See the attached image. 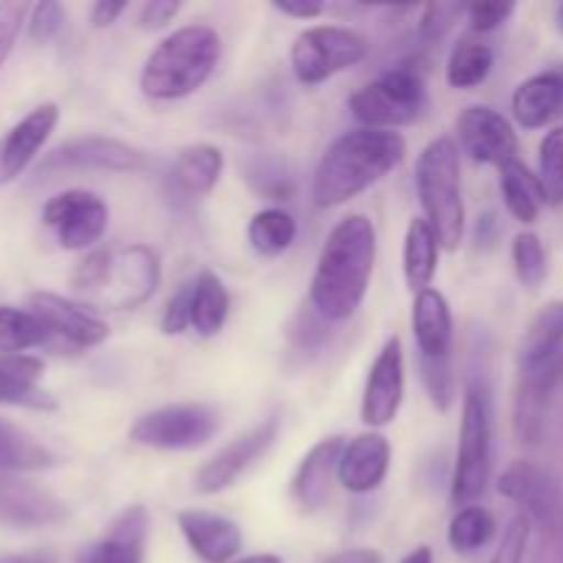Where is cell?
Here are the masks:
<instances>
[{
    "label": "cell",
    "instance_id": "1",
    "mask_svg": "<svg viewBox=\"0 0 563 563\" xmlns=\"http://www.w3.org/2000/svg\"><path fill=\"white\" fill-rule=\"evenodd\" d=\"M377 258V231L363 214L339 220L319 251L308 302L328 322H344L361 308Z\"/></svg>",
    "mask_w": 563,
    "mask_h": 563
},
{
    "label": "cell",
    "instance_id": "2",
    "mask_svg": "<svg viewBox=\"0 0 563 563\" xmlns=\"http://www.w3.org/2000/svg\"><path fill=\"white\" fill-rule=\"evenodd\" d=\"M407 141L394 130H361L335 137L313 174L311 198L319 209H333L377 185L405 159Z\"/></svg>",
    "mask_w": 563,
    "mask_h": 563
},
{
    "label": "cell",
    "instance_id": "3",
    "mask_svg": "<svg viewBox=\"0 0 563 563\" xmlns=\"http://www.w3.org/2000/svg\"><path fill=\"white\" fill-rule=\"evenodd\" d=\"M220 58V36L207 25H185L165 36L141 69L146 97L170 102L196 93L212 77Z\"/></svg>",
    "mask_w": 563,
    "mask_h": 563
},
{
    "label": "cell",
    "instance_id": "4",
    "mask_svg": "<svg viewBox=\"0 0 563 563\" xmlns=\"http://www.w3.org/2000/svg\"><path fill=\"white\" fill-rule=\"evenodd\" d=\"M416 187L423 220L438 234L440 247L456 251L465 236V201H462L460 152L451 137H434L416 163Z\"/></svg>",
    "mask_w": 563,
    "mask_h": 563
},
{
    "label": "cell",
    "instance_id": "5",
    "mask_svg": "<svg viewBox=\"0 0 563 563\" xmlns=\"http://www.w3.org/2000/svg\"><path fill=\"white\" fill-rule=\"evenodd\" d=\"M493 471V416L489 399L478 385H467L462 401L460 445H456V465L451 476V504L456 509L476 506L489 484Z\"/></svg>",
    "mask_w": 563,
    "mask_h": 563
},
{
    "label": "cell",
    "instance_id": "6",
    "mask_svg": "<svg viewBox=\"0 0 563 563\" xmlns=\"http://www.w3.org/2000/svg\"><path fill=\"white\" fill-rule=\"evenodd\" d=\"M423 108H427V82L421 69L412 64H399L383 71L377 80L350 97L352 115L372 130L412 124Z\"/></svg>",
    "mask_w": 563,
    "mask_h": 563
},
{
    "label": "cell",
    "instance_id": "7",
    "mask_svg": "<svg viewBox=\"0 0 563 563\" xmlns=\"http://www.w3.org/2000/svg\"><path fill=\"white\" fill-rule=\"evenodd\" d=\"M366 55L368 42L361 33L341 25H317L302 31L291 44V71L302 86H319L357 66Z\"/></svg>",
    "mask_w": 563,
    "mask_h": 563
},
{
    "label": "cell",
    "instance_id": "8",
    "mask_svg": "<svg viewBox=\"0 0 563 563\" xmlns=\"http://www.w3.org/2000/svg\"><path fill=\"white\" fill-rule=\"evenodd\" d=\"M220 429V416L207 405H165L137 418L130 440L146 449L190 451L201 449Z\"/></svg>",
    "mask_w": 563,
    "mask_h": 563
},
{
    "label": "cell",
    "instance_id": "9",
    "mask_svg": "<svg viewBox=\"0 0 563 563\" xmlns=\"http://www.w3.org/2000/svg\"><path fill=\"white\" fill-rule=\"evenodd\" d=\"M148 168V154L124 141L102 135L75 137L60 143L38 165V174L60 170H110V174H135Z\"/></svg>",
    "mask_w": 563,
    "mask_h": 563
},
{
    "label": "cell",
    "instance_id": "10",
    "mask_svg": "<svg viewBox=\"0 0 563 563\" xmlns=\"http://www.w3.org/2000/svg\"><path fill=\"white\" fill-rule=\"evenodd\" d=\"M42 220L55 231L60 247L66 251H86L102 240L108 231V203L88 190H66L49 198L42 209Z\"/></svg>",
    "mask_w": 563,
    "mask_h": 563
},
{
    "label": "cell",
    "instance_id": "11",
    "mask_svg": "<svg viewBox=\"0 0 563 563\" xmlns=\"http://www.w3.org/2000/svg\"><path fill=\"white\" fill-rule=\"evenodd\" d=\"M563 379V350L544 361L520 366L515 385V434L520 443L537 445L548 423L550 401Z\"/></svg>",
    "mask_w": 563,
    "mask_h": 563
},
{
    "label": "cell",
    "instance_id": "12",
    "mask_svg": "<svg viewBox=\"0 0 563 563\" xmlns=\"http://www.w3.org/2000/svg\"><path fill=\"white\" fill-rule=\"evenodd\" d=\"M159 275H163L159 256L152 247H121V251H110L108 273H104L97 291L108 306L126 311V308L143 306L157 291Z\"/></svg>",
    "mask_w": 563,
    "mask_h": 563
},
{
    "label": "cell",
    "instance_id": "13",
    "mask_svg": "<svg viewBox=\"0 0 563 563\" xmlns=\"http://www.w3.org/2000/svg\"><path fill=\"white\" fill-rule=\"evenodd\" d=\"M280 429V418L273 416L264 423H258L256 429L245 432L242 438L231 440L223 451L212 456L209 462H203L201 471L196 473V493L201 495H218L223 489H229L258 456L267 454L269 445L275 443Z\"/></svg>",
    "mask_w": 563,
    "mask_h": 563
},
{
    "label": "cell",
    "instance_id": "14",
    "mask_svg": "<svg viewBox=\"0 0 563 563\" xmlns=\"http://www.w3.org/2000/svg\"><path fill=\"white\" fill-rule=\"evenodd\" d=\"M401 399H405V352H401V341L394 335L385 341L368 368L361 401L363 423L374 429L388 427L399 416Z\"/></svg>",
    "mask_w": 563,
    "mask_h": 563
},
{
    "label": "cell",
    "instance_id": "15",
    "mask_svg": "<svg viewBox=\"0 0 563 563\" xmlns=\"http://www.w3.org/2000/svg\"><path fill=\"white\" fill-rule=\"evenodd\" d=\"M456 132H460L462 148L482 165L504 168L506 163L517 159V152H520L515 126L509 124L506 115L487 104H473V108L462 110L456 119Z\"/></svg>",
    "mask_w": 563,
    "mask_h": 563
},
{
    "label": "cell",
    "instance_id": "16",
    "mask_svg": "<svg viewBox=\"0 0 563 563\" xmlns=\"http://www.w3.org/2000/svg\"><path fill=\"white\" fill-rule=\"evenodd\" d=\"M498 493L504 498L515 500L517 506H522L526 509L522 515H528L531 522H539V526H553L555 517H559V482L544 467L533 465V462H511L504 471V476L498 478Z\"/></svg>",
    "mask_w": 563,
    "mask_h": 563
},
{
    "label": "cell",
    "instance_id": "17",
    "mask_svg": "<svg viewBox=\"0 0 563 563\" xmlns=\"http://www.w3.org/2000/svg\"><path fill=\"white\" fill-rule=\"evenodd\" d=\"M60 110L55 102H44L33 108L25 119L16 121L3 137H0V187L11 185L16 176L25 174L49 135L55 132Z\"/></svg>",
    "mask_w": 563,
    "mask_h": 563
},
{
    "label": "cell",
    "instance_id": "18",
    "mask_svg": "<svg viewBox=\"0 0 563 563\" xmlns=\"http://www.w3.org/2000/svg\"><path fill=\"white\" fill-rule=\"evenodd\" d=\"M69 517L64 500L38 484L0 473V526L42 528Z\"/></svg>",
    "mask_w": 563,
    "mask_h": 563
},
{
    "label": "cell",
    "instance_id": "19",
    "mask_svg": "<svg viewBox=\"0 0 563 563\" xmlns=\"http://www.w3.org/2000/svg\"><path fill=\"white\" fill-rule=\"evenodd\" d=\"M31 311L47 324V330L58 339L69 341L71 346H99L108 339V324L102 317L88 311L80 302H71L53 291H36L31 295Z\"/></svg>",
    "mask_w": 563,
    "mask_h": 563
},
{
    "label": "cell",
    "instance_id": "20",
    "mask_svg": "<svg viewBox=\"0 0 563 563\" xmlns=\"http://www.w3.org/2000/svg\"><path fill=\"white\" fill-rule=\"evenodd\" d=\"M181 537L203 563H229L240 553L242 531L234 520L214 511L185 509L176 515Z\"/></svg>",
    "mask_w": 563,
    "mask_h": 563
},
{
    "label": "cell",
    "instance_id": "21",
    "mask_svg": "<svg viewBox=\"0 0 563 563\" xmlns=\"http://www.w3.org/2000/svg\"><path fill=\"white\" fill-rule=\"evenodd\" d=\"M344 438H324L302 456L295 478H291V498L300 511H319L330 498L333 476L339 478V460L344 451Z\"/></svg>",
    "mask_w": 563,
    "mask_h": 563
},
{
    "label": "cell",
    "instance_id": "22",
    "mask_svg": "<svg viewBox=\"0 0 563 563\" xmlns=\"http://www.w3.org/2000/svg\"><path fill=\"white\" fill-rule=\"evenodd\" d=\"M390 467V443L385 434L366 432L344 445L339 460V484L355 495H368L385 482Z\"/></svg>",
    "mask_w": 563,
    "mask_h": 563
},
{
    "label": "cell",
    "instance_id": "23",
    "mask_svg": "<svg viewBox=\"0 0 563 563\" xmlns=\"http://www.w3.org/2000/svg\"><path fill=\"white\" fill-rule=\"evenodd\" d=\"M148 537V511L143 506H126L108 526L99 542L86 548L77 563H143Z\"/></svg>",
    "mask_w": 563,
    "mask_h": 563
},
{
    "label": "cell",
    "instance_id": "24",
    "mask_svg": "<svg viewBox=\"0 0 563 563\" xmlns=\"http://www.w3.org/2000/svg\"><path fill=\"white\" fill-rule=\"evenodd\" d=\"M511 113L526 130L548 126L563 113V64L528 77L511 93Z\"/></svg>",
    "mask_w": 563,
    "mask_h": 563
},
{
    "label": "cell",
    "instance_id": "25",
    "mask_svg": "<svg viewBox=\"0 0 563 563\" xmlns=\"http://www.w3.org/2000/svg\"><path fill=\"white\" fill-rule=\"evenodd\" d=\"M412 333H416L421 357H451L454 317H451L449 300L432 286L418 291L412 300Z\"/></svg>",
    "mask_w": 563,
    "mask_h": 563
},
{
    "label": "cell",
    "instance_id": "26",
    "mask_svg": "<svg viewBox=\"0 0 563 563\" xmlns=\"http://www.w3.org/2000/svg\"><path fill=\"white\" fill-rule=\"evenodd\" d=\"M44 363L33 355L0 357V405L25 410H55V399L38 385Z\"/></svg>",
    "mask_w": 563,
    "mask_h": 563
},
{
    "label": "cell",
    "instance_id": "27",
    "mask_svg": "<svg viewBox=\"0 0 563 563\" xmlns=\"http://www.w3.org/2000/svg\"><path fill=\"white\" fill-rule=\"evenodd\" d=\"M223 174V152L209 143H192L181 148L170 168V179L185 196H207Z\"/></svg>",
    "mask_w": 563,
    "mask_h": 563
},
{
    "label": "cell",
    "instance_id": "28",
    "mask_svg": "<svg viewBox=\"0 0 563 563\" xmlns=\"http://www.w3.org/2000/svg\"><path fill=\"white\" fill-rule=\"evenodd\" d=\"M405 280L412 295L429 289L434 273H438L440 258V240L432 225L423 218H416L407 225L405 236Z\"/></svg>",
    "mask_w": 563,
    "mask_h": 563
},
{
    "label": "cell",
    "instance_id": "29",
    "mask_svg": "<svg viewBox=\"0 0 563 563\" xmlns=\"http://www.w3.org/2000/svg\"><path fill=\"white\" fill-rule=\"evenodd\" d=\"M500 196H504V203L511 218L520 220V223L531 225L542 214V185H539L537 174H531L528 165L520 163V157L500 168Z\"/></svg>",
    "mask_w": 563,
    "mask_h": 563
},
{
    "label": "cell",
    "instance_id": "30",
    "mask_svg": "<svg viewBox=\"0 0 563 563\" xmlns=\"http://www.w3.org/2000/svg\"><path fill=\"white\" fill-rule=\"evenodd\" d=\"M55 465V454L38 443L31 432L0 418V473L47 471Z\"/></svg>",
    "mask_w": 563,
    "mask_h": 563
},
{
    "label": "cell",
    "instance_id": "31",
    "mask_svg": "<svg viewBox=\"0 0 563 563\" xmlns=\"http://www.w3.org/2000/svg\"><path fill=\"white\" fill-rule=\"evenodd\" d=\"M493 66L495 49L487 42H482L476 36H462L449 55L445 80H449L451 88L467 91V88L482 86L489 77V71H493Z\"/></svg>",
    "mask_w": 563,
    "mask_h": 563
},
{
    "label": "cell",
    "instance_id": "32",
    "mask_svg": "<svg viewBox=\"0 0 563 563\" xmlns=\"http://www.w3.org/2000/svg\"><path fill=\"white\" fill-rule=\"evenodd\" d=\"M231 311V297L223 280L214 273L203 269L196 278V291H192V328L198 335L209 339L223 330L225 319Z\"/></svg>",
    "mask_w": 563,
    "mask_h": 563
},
{
    "label": "cell",
    "instance_id": "33",
    "mask_svg": "<svg viewBox=\"0 0 563 563\" xmlns=\"http://www.w3.org/2000/svg\"><path fill=\"white\" fill-rule=\"evenodd\" d=\"M559 350H563V300H553L528 324L517 363L528 366V363H537L555 355Z\"/></svg>",
    "mask_w": 563,
    "mask_h": 563
},
{
    "label": "cell",
    "instance_id": "34",
    "mask_svg": "<svg viewBox=\"0 0 563 563\" xmlns=\"http://www.w3.org/2000/svg\"><path fill=\"white\" fill-rule=\"evenodd\" d=\"M297 236V223L289 212L278 207L262 209L247 223V242L264 258H275L291 247Z\"/></svg>",
    "mask_w": 563,
    "mask_h": 563
},
{
    "label": "cell",
    "instance_id": "35",
    "mask_svg": "<svg viewBox=\"0 0 563 563\" xmlns=\"http://www.w3.org/2000/svg\"><path fill=\"white\" fill-rule=\"evenodd\" d=\"M53 339L47 324L33 311L0 306V352L3 355H22L25 350H36Z\"/></svg>",
    "mask_w": 563,
    "mask_h": 563
},
{
    "label": "cell",
    "instance_id": "36",
    "mask_svg": "<svg viewBox=\"0 0 563 563\" xmlns=\"http://www.w3.org/2000/svg\"><path fill=\"white\" fill-rule=\"evenodd\" d=\"M495 537V520L484 506H465L449 526V544L454 553L471 555Z\"/></svg>",
    "mask_w": 563,
    "mask_h": 563
},
{
    "label": "cell",
    "instance_id": "37",
    "mask_svg": "<svg viewBox=\"0 0 563 563\" xmlns=\"http://www.w3.org/2000/svg\"><path fill=\"white\" fill-rule=\"evenodd\" d=\"M539 185L544 203L563 207V126H555L539 143Z\"/></svg>",
    "mask_w": 563,
    "mask_h": 563
},
{
    "label": "cell",
    "instance_id": "38",
    "mask_svg": "<svg viewBox=\"0 0 563 563\" xmlns=\"http://www.w3.org/2000/svg\"><path fill=\"white\" fill-rule=\"evenodd\" d=\"M511 262H515V273L526 289H539L548 278V251H544L542 240L531 231H522L515 236Z\"/></svg>",
    "mask_w": 563,
    "mask_h": 563
},
{
    "label": "cell",
    "instance_id": "39",
    "mask_svg": "<svg viewBox=\"0 0 563 563\" xmlns=\"http://www.w3.org/2000/svg\"><path fill=\"white\" fill-rule=\"evenodd\" d=\"M245 179L258 196L269 198V201H289L295 196V179L280 168L275 159L256 157L245 165Z\"/></svg>",
    "mask_w": 563,
    "mask_h": 563
},
{
    "label": "cell",
    "instance_id": "40",
    "mask_svg": "<svg viewBox=\"0 0 563 563\" xmlns=\"http://www.w3.org/2000/svg\"><path fill=\"white\" fill-rule=\"evenodd\" d=\"M418 368H421V383L427 388L429 399L440 412L454 405V372H451V357H421L418 355Z\"/></svg>",
    "mask_w": 563,
    "mask_h": 563
},
{
    "label": "cell",
    "instance_id": "41",
    "mask_svg": "<svg viewBox=\"0 0 563 563\" xmlns=\"http://www.w3.org/2000/svg\"><path fill=\"white\" fill-rule=\"evenodd\" d=\"M328 333L330 322L311 306V302H308V308H300V311L295 313V319L289 322V330H286V335H289V341L297 350H317V346L328 339Z\"/></svg>",
    "mask_w": 563,
    "mask_h": 563
},
{
    "label": "cell",
    "instance_id": "42",
    "mask_svg": "<svg viewBox=\"0 0 563 563\" xmlns=\"http://www.w3.org/2000/svg\"><path fill=\"white\" fill-rule=\"evenodd\" d=\"M531 517L528 515H515L506 526L504 539H500L498 550L493 553V559L487 563H522L528 553V542H531Z\"/></svg>",
    "mask_w": 563,
    "mask_h": 563
},
{
    "label": "cell",
    "instance_id": "43",
    "mask_svg": "<svg viewBox=\"0 0 563 563\" xmlns=\"http://www.w3.org/2000/svg\"><path fill=\"white\" fill-rule=\"evenodd\" d=\"M467 14V5L462 3H429L423 5L421 22H418V31H421V38L427 42H438L443 38L451 27L460 22V16Z\"/></svg>",
    "mask_w": 563,
    "mask_h": 563
},
{
    "label": "cell",
    "instance_id": "44",
    "mask_svg": "<svg viewBox=\"0 0 563 563\" xmlns=\"http://www.w3.org/2000/svg\"><path fill=\"white\" fill-rule=\"evenodd\" d=\"M192 291H196V278L181 284L168 300L163 319H159L165 335H181L187 328H192Z\"/></svg>",
    "mask_w": 563,
    "mask_h": 563
},
{
    "label": "cell",
    "instance_id": "45",
    "mask_svg": "<svg viewBox=\"0 0 563 563\" xmlns=\"http://www.w3.org/2000/svg\"><path fill=\"white\" fill-rule=\"evenodd\" d=\"M66 20V11L60 3H53V0H44V3H36L31 9V22H27V33L36 44L53 42L60 33Z\"/></svg>",
    "mask_w": 563,
    "mask_h": 563
},
{
    "label": "cell",
    "instance_id": "46",
    "mask_svg": "<svg viewBox=\"0 0 563 563\" xmlns=\"http://www.w3.org/2000/svg\"><path fill=\"white\" fill-rule=\"evenodd\" d=\"M27 11H31V5L20 3V0H5V3H0V66L5 64V58L14 49L16 36H20L22 25H25Z\"/></svg>",
    "mask_w": 563,
    "mask_h": 563
},
{
    "label": "cell",
    "instance_id": "47",
    "mask_svg": "<svg viewBox=\"0 0 563 563\" xmlns=\"http://www.w3.org/2000/svg\"><path fill=\"white\" fill-rule=\"evenodd\" d=\"M515 14V5L511 3H476L467 5V20L476 33H489L495 27L504 25L509 16Z\"/></svg>",
    "mask_w": 563,
    "mask_h": 563
},
{
    "label": "cell",
    "instance_id": "48",
    "mask_svg": "<svg viewBox=\"0 0 563 563\" xmlns=\"http://www.w3.org/2000/svg\"><path fill=\"white\" fill-rule=\"evenodd\" d=\"M179 11L181 3H176V0H152V3H143L137 22H141V27H146V31H157V27L168 25Z\"/></svg>",
    "mask_w": 563,
    "mask_h": 563
},
{
    "label": "cell",
    "instance_id": "49",
    "mask_svg": "<svg viewBox=\"0 0 563 563\" xmlns=\"http://www.w3.org/2000/svg\"><path fill=\"white\" fill-rule=\"evenodd\" d=\"M275 9L286 16H297V20H313L324 11L322 0H275Z\"/></svg>",
    "mask_w": 563,
    "mask_h": 563
},
{
    "label": "cell",
    "instance_id": "50",
    "mask_svg": "<svg viewBox=\"0 0 563 563\" xmlns=\"http://www.w3.org/2000/svg\"><path fill=\"white\" fill-rule=\"evenodd\" d=\"M124 11H126V3H121V0L119 3H115V0H99V3H93L91 9V25L93 27L113 25Z\"/></svg>",
    "mask_w": 563,
    "mask_h": 563
},
{
    "label": "cell",
    "instance_id": "51",
    "mask_svg": "<svg viewBox=\"0 0 563 563\" xmlns=\"http://www.w3.org/2000/svg\"><path fill=\"white\" fill-rule=\"evenodd\" d=\"M324 563H383V555H379L377 550L357 548V550H344V553L333 555V559Z\"/></svg>",
    "mask_w": 563,
    "mask_h": 563
},
{
    "label": "cell",
    "instance_id": "52",
    "mask_svg": "<svg viewBox=\"0 0 563 563\" xmlns=\"http://www.w3.org/2000/svg\"><path fill=\"white\" fill-rule=\"evenodd\" d=\"M0 563H58L47 550H27V553H0Z\"/></svg>",
    "mask_w": 563,
    "mask_h": 563
},
{
    "label": "cell",
    "instance_id": "53",
    "mask_svg": "<svg viewBox=\"0 0 563 563\" xmlns=\"http://www.w3.org/2000/svg\"><path fill=\"white\" fill-rule=\"evenodd\" d=\"M399 563H434L432 550L429 548H416L410 555H405Z\"/></svg>",
    "mask_w": 563,
    "mask_h": 563
},
{
    "label": "cell",
    "instance_id": "54",
    "mask_svg": "<svg viewBox=\"0 0 563 563\" xmlns=\"http://www.w3.org/2000/svg\"><path fill=\"white\" fill-rule=\"evenodd\" d=\"M236 563H284L278 559V555H269V553H262V555H247V559L236 561Z\"/></svg>",
    "mask_w": 563,
    "mask_h": 563
},
{
    "label": "cell",
    "instance_id": "55",
    "mask_svg": "<svg viewBox=\"0 0 563 563\" xmlns=\"http://www.w3.org/2000/svg\"><path fill=\"white\" fill-rule=\"evenodd\" d=\"M555 27H559V33H563V3L555 5Z\"/></svg>",
    "mask_w": 563,
    "mask_h": 563
}]
</instances>
